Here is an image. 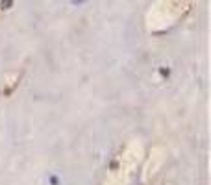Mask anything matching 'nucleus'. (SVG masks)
Listing matches in <instances>:
<instances>
[{
    "label": "nucleus",
    "mask_w": 211,
    "mask_h": 185,
    "mask_svg": "<svg viewBox=\"0 0 211 185\" xmlns=\"http://www.w3.org/2000/svg\"><path fill=\"white\" fill-rule=\"evenodd\" d=\"M72 4H82V2H85V0H70Z\"/></svg>",
    "instance_id": "nucleus-2"
},
{
    "label": "nucleus",
    "mask_w": 211,
    "mask_h": 185,
    "mask_svg": "<svg viewBox=\"0 0 211 185\" xmlns=\"http://www.w3.org/2000/svg\"><path fill=\"white\" fill-rule=\"evenodd\" d=\"M8 6H11V0H4V2H2V8L8 9Z\"/></svg>",
    "instance_id": "nucleus-1"
}]
</instances>
